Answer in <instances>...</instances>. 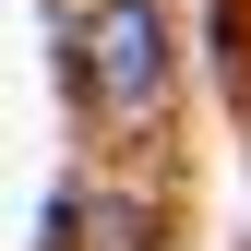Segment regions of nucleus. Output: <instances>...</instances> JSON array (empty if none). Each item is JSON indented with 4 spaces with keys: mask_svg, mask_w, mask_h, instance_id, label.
<instances>
[{
    "mask_svg": "<svg viewBox=\"0 0 251 251\" xmlns=\"http://www.w3.org/2000/svg\"><path fill=\"white\" fill-rule=\"evenodd\" d=\"M72 84L108 120H144L168 96V12H155V0H96V12L72 24Z\"/></svg>",
    "mask_w": 251,
    "mask_h": 251,
    "instance_id": "obj_1",
    "label": "nucleus"
}]
</instances>
